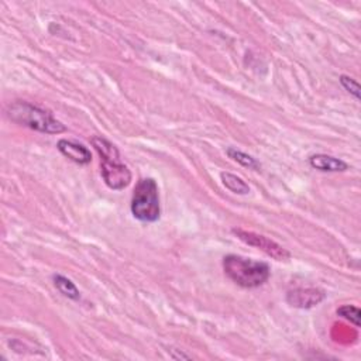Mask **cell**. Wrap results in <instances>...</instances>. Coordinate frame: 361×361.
Instances as JSON below:
<instances>
[{
  "label": "cell",
  "instance_id": "6da1fadb",
  "mask_svg": "<svg viewBox=\"0 0 361 361\" xmlns=\"http://www.w3.org/2000/svg\"><path fill=\"white\" fill-rule=\"evenodd\" d=\"M7 117L24 127L44 134H61L66 127L54 117V114L37 104L24 100H16L7 106Z\"/></svg>",
  "mask_w": 361,
  "mask_h": 361
},
{
  "label": "cell",
  "instance_id": "7a4b0ae2",
  "mask_svg": "<svg viewBox=\"0 0 361 361\" xmlns=\"http://www.w3.org/2000/svg\"><path fill=\"white\" fill-rule=\"evenodd\" d=\"M90 142L100 157L102 178L104 183L113 190H121L127 188L131 182V172L128 166L121 161V155L117 147L99 135L92 137Z\"/></svg>",
  "mask_w": 361,
  "mask_h": 361
},
{
  "label": "cell",
  "instance_id": "3957f363",
  "mask_svg": "<svg viewBox=\"0 0 361 361\" xmlns=\"http://www.w3.org/2000/svg\"><path fill=\"white\" fill-rule=\"evenodd\" d=\"M223 271L234 283L248 289L264 285L271 275L267 262L235 254H228L223 258Z\"/></svg>",
  "mask_w": 361,
  "mask_h": 361
},
{
  "label": "cell",
  "instance_id": "277c9868",
  "mask_svg": "<svg viewBox=\"0 0 361 361\" xmlns=\"http://www.w3.org/2000/svg\"><path fill=\"white\" fill-rule=\"evenodd\" d=\"M131 214L142 223H154L161 216L159 190L155 179L141 178L133 192Z\"/></svg>",
  "mask_w": 361,
  "mask_h": 361
},
{
  "label": "cell",
  "instance_id": "5b68a950",
  "mask_svg": "<svg viewBox=\"0 0 361 361\" xmlns=\"http://www.w3.org/2000/svg\"><path fill=\"white\" fill-rule=\"evenodd\" d=\"M231 233L241 240L243 243H245L247 245L255 247L258 250H261L262 252H265L268 257L276 259V261H286L290 258V252L283 248L282 245H279L278 243H275L274 240L262 235V234H257L254 231H248V230H243V228H231Z\"/></svg>",
  "mask_w": 361,
  "mask_h": 361
},
{
  "label": "cell",
  "instance_id": "8992f818",
  "mask_svg": "<svg viewBox=\"0 0 361 361\" xmlns=\"http://www.w3.org/2000/svg\"><path fill=\"white\" fill-rule=\"evenodd\" d=\"M326 299V292L320 288H295L286 293V302L292 307L310 309Z\"/></svg>",
  "mask_w": 361,
  "mask_h": 361
},
{
  "label": "cell",
  "instance_id": "52a82bcc",
  "mask_svg": "<svg viewBox=\"0 0 361 361\" xmlns=\"http://www.w3.org/2000/svg\"><path fill=\"white\" fill-rule=\"evenodd\" d=\"M56 148H58V151L63 157H66L68 159H71L75 164L87 165L92 161L90 149L86 145H83L82 142H78V141H73V140L61 138L56 142Z\"/></svg>",
  "mask_w": 361,
  "mask_h": 361
},
{
  "label": "cell",
  "instance_id": "ba28073f",
  "mask_svg": "<svg viewBox=\"0 0 361 361\" xmlns=\"http://www.w3.org/2000/svg\"><path fill=\"white\" fill-rule=\"evenodd\" d=\"M309 165L313 169L322 172H344L348 169V164L340 158L327 154H313L309 157Z\"/></svg>",
  "mask_w": 361,
  "mask_h": 361
},
{
  "label": "cell",
  "instance_id": "9c48e42d",
  "mask_svg": "<svg viewBox=\"0 0 361 361\" xmlns=\"http://www.w3.org/2000/svg\"><path fill=\"white\" fill-rule=\"evenodd\" d=\"M220 179H221V183L224 185V188L233 193L247 195L250 192L248 183L243 178H240L231 172H220Z\"/></svg>",
  "mask_w": 361,
  "mask_h": 361
},
{
  "label": "cell",
  "instance_id": "30bf717a",
  "mask_svg": "<svg viewBox=\"0 0 361 361\" xmlns=\"http://www.w3.org/2000/svg\"><path fill=\"white\" fill-rule=\"evenodd\" d=\"M52 281L55 288L66 298L72 299V300H79L80 299V292L76 288V285L66 276L61 275V274H54L52 275Z\"/></svg>",
  "mask_w": 361,
  "mask_h": 361
},
{
  "label": "cell",
  "instance_id": "8fae6325",
  "mask_svg": "<svg viewBox=\"0 0 361 361\" xmlns=\"http://www.w3.org/2000/svg\"><path fill=\"white\" fill-rule=\"evenodd\" d=\"M226 154L228 155V158H231L233 161L238 162L240 165H243L245 168H250V169L259 171L261 165H259V162L254 157H251V155H248V154H245V152H243V151H240V149H237L234 147H228L226 149Z\"/></svg>",
  "mask_w": 361,
  "mask_h": 361
},
{
  "label": "cell",
  "instance_id": "7c38bea8",
  "mask_svg": "<svg viewBox=\"0 0 361 361\" xmlns=\"http://www.w3.org/2000/svg\"><path fill=\"white\" fill-rule=\"evenodd\" d=\"M337 314L345 320H348L351 324H354L355 327H360L361 322H360V317H361V312L357 306H353V305H344V306H340L337 309Z\"/></svg>",
  "mask_w": 361,
  "mask_h": 361
},
{
  "label": "cell",
  "instance_id": "4fadbf2b",
  "mask_svg": "<svg viewBox=\"0 0 361 361\" xmlns=\"http://www.w3.org/2000/svg\"><path fill=\"white\" fill-rule=\"evenodd\" d=\"M338 80H340L341 86H343L351 96H354L355 100H360V99H361V94H360V85H358V82H357L355 79H353V78H350V76H347V75H341Z\"/></svg>",
  "mask_w": 361,
  "mask_h": 361
}]
</instances>
